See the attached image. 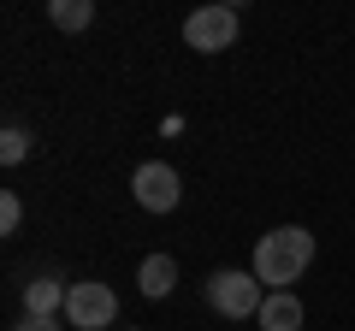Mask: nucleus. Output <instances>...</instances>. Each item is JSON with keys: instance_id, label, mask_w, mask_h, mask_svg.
Here are the masks:
<instances>
[{"instance_id": "6e6552de", "label": "nucleus", "mask_w": 355, "mask_h": 331, "mask_svg": "<svg viewBox=\"0 0 355 331\" xmlns=\"http://www.w3.org/2000/svg\"><path fill=\"white\" fill-rule=\"evenodd\" d=\"M65 290H71V284H60V278H30L24 284V307L30 314H53V307H65Z\"/></svg>"}, {"instance_id": "1a4fd4ad", "label": "nucleus", "mask_w": 355, "mask_h": 331, "mask_svg": "<svg viewBox=\"0 0 355 331\" xmlns=\"http://www.w3.org/2000/svg\"><path fill=\"white\" fill-rule=\"evenodd\" d=\"M48 18L60 30H89V24H95V0H53Z\"/></svg>"}, {"instance_id": "20e7f679", "label": "nucleus", "mask_w": 355, "mask_h": 331, "mask_svg": "<svg viewBox=\"0 0 355 331\" xmlns=\"http://www.w3.org/2000/svg\"><path fill=\"white\" fill-rule=\"evenodd\" d=\"M237 42V6H196L184 18V48L196 53H225Z\"/></svg>"}, {"instance_id": "423d86ee", "label": "nucleus", "mask_w": 355, "mask_h": 331, "mask_svg": "<svg viewBox=\"0 0 355 331\" xmlns=\"http://www.w3.org/2000/svg\"><path fill=\"white\" fill-rule=\"evenodd\" d=\"M261 331H302V302H296L291 290H279V296H266L261 302Z\"/></svg>"}, {"instance_id": "f8f14e48", "label": "nucleus", "mask_w": 355, "mask_h": 331, "mask_svg": "<svg viewBox=\"0 0 355 331\" xmlns=\"http://www.w3.org/2000/svg\"><path fill=\"white\" fill-rule=\"evenodd\" d=\"M18 331H60V325H53V314H30Z\"/></svg>"}, {"instance_id": "39448f33", "label": "nucleus", "mask_w": 355, "mask_h": 331, "mask_svg": "<svg viewBox=\"0 0 355 331\" xmlns=\"http://www.w3.org/2000/svg\"><path fill=\"white\" fill-rule=\"evenodd\" d=\"M130 195H137L148 213H172L178 202H184V184H178V166L166 160H142L137 172H130Z\"/></svg>"}, {"instance_id": "7ed1b4c3", "label": "nucleus", "mask_w": 355, "mask_h": 331, "mask_svg": "<svg viewBox=\"0 0 355 331\" xmlns=\"http://www.w3.org/2000/svg\"><path fill=\"white\" fill-rule=\"evenodd\" d=\"M65 319H71V331H107L119 319V296L107 290V284L83 278L65 290Z\"/></svg>"}, {"instance_id": "f03ea898", "label": "nucleus", "mask_w": 355, "mask_h": 331, "mask_svg": "<svg viewBox=\"0 0 355 331\" xmlns=\"http://www.w3.org/2000/svg\"><path fill=\"white\" fill-rule=\"evenodd\" d=\"M261 278H254V272H214V278H207V307H214V314H225V319H254L261 314Z\"/></svg>"}, {"instance_id": "0eeeda50", "label": "nucleus", "mask_w": 355, "mask_h": 331, "mask_svg": "<svg viewBox=\"0 0 355 331\" xmlns=\"http://www.w3.org/2000/svg\"><path fill=\"white\" fill-rule=\"evenodd\" d=\"M172 284H178V260H172V255H148V260L137 267V290L154 296V302L172 296Z\"/></svg>"}, {"instance_id": "9d476101", "label": "nucleus", "mask_w": 355, "mask_h": 331, "mask_svg": "<svg viewBox=\"0 0 355 331\" xmlns=\"http://www.w3.org/2000/svg\"><path fill=\"white\" fill-rule=\"evenodd\" d=\"M0 160H6V166L30 160V130L24 125H6V130H0Z\"/></svg>"}, {"instance_id": "9b49d317", "label": "nucleus", "mask_w": 355, "mask_h": 331, "mask_svg": "<svg viewBox=\"0 0 355 331\" xmlns=\"http://www.w3.org/2000/svg\"><path fill=\"white\" fill-rule=\"evenodd\" d=\"M18 225H24V202H18V195H0V231L18 237Z\"/></svg>"}, {"instance_id": "f257e3e1", "label": "nucleus", "mask_w": 355, "mask_h": 331, "mask_svg": "<svg viewBox=\"0 0 355 331\" xmlns=\"http://www.w3.org/2000/svg\"><path fill=\"white\" fill-rule=\"evenodd\" d=\"M308 260H314V237H308L302 225H279V231H266L261 242H254V278L272 284V296L284 290V284H296L308 272Z\"/></svg>"}]
</instances>
